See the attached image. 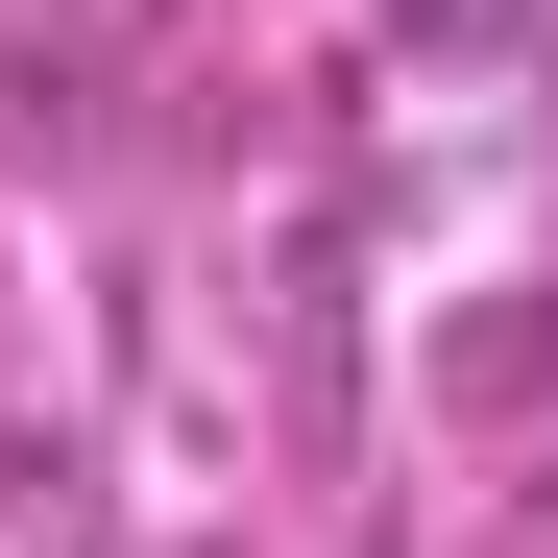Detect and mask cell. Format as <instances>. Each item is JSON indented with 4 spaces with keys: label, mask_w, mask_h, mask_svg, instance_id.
I'll return each mask as SVG.
<instances>
[{
    "label": "cell",
    "mask_w": 558,
    "mask_h": 558,
    "mask_svg": "<svg viewBox=\"0 0 558 558\" xmlns=\"http://www.w3.org/2000/svg\"><path fill=\"white\" fill-rule=\"evenodd\" d=\"M413 25H437V49H510V25H534V0H413Z\"/></svg>",
    "instance_id": "cell-1"
}]
</instances>
